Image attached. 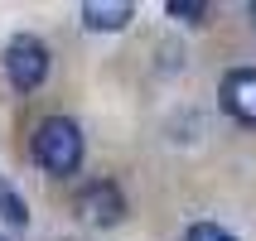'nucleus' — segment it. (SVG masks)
Wrapping results in <instances>:
<instances>
[{
    "label": "nucleus",
    "instance_id": "nucleus-1",
    "mask_svg": "<svg viewBox=\"0 0 256 241\" xmlns=\"http://www.w3.org/2000/svg\"><path fill=\"white\" fill-rule=\"evenodd\" d=\"M29 159L48 179H72V174L82 169V159H87L82 126L72 116H44L39 126L29 130Z\"/></svg>",
    "mask_w": 256,
    "mask_h": 241
},
{
    "label": "nucleus",
    "instance_id": "nucleus-9",
    "mask_svg": "<svg viewBox=\"0 0 256 241\" xmlns=\"http://www.w3.org/2000/svg\"><path fill=\"white\" fill-rule=\"evenodd\" d=\"M246 14H252V29H256V0H252V5H246Z\"/></svg>",
    "mask_w": 256,
    "mask_h": 241
},
{
    "label": "nucleus",
    "instance_id": "nucleus-3",
    "mask_svg": "<svg viewBox=\"0 0 256 241\" xmlns=\"http://www.w3.org/2000/svg\"><path fill=\"white\" fill-rule=\"evenodd\" d=\"M78 217H82L87 227H116L121 217H126V193L121 184L112 179H87L78 188Z\"/></svg>",
    "mask_w": 256,
    "mask_h": 241
},
{
    "label": "nucleus",
    "instance_id": "nucleus-7",
    "mask_svg": "<svg viewBox=\"0 0 256 241\" xmlns=\"http://www.w3.org/2000/svg\"><path fill=\"white\" fill-rule=\"evenodd\" d=\"M164 10H170L174 19H184V24H203V19H208V5H203V0H170Z\"/></svg>",
    "mask_w": 256,
    "mask_h": 241
},
{
    "label": "nucleus",
    "instance_id": "nucleus-5",
    "mask_svg": "<svg viewBox=\"0 0 256 241\" xmlns=\"http://www.w3.org/2000/svg\"><path fill=\"white\" fill-rule=\"evenodd\" d=\"M82 24L92 34H121V29L136 19V5L130 0H82Z\"/></svg>",
    "mask_w": 256,
    "mask_h": 241
},
{
    "label": "nucleus",
    "instance_id": "nucleus-10",
    "mask_svg": "<svg viewBox=\"0 0 256 241\" xmlns=\"http://www.w3.org/2000/svg\"><path fill=\"white\" fill-rule=\"evenodd\" d=\"M0 241H5V237H0Z\"/></svg>",
    "mask_w": 256,
    "mask_h": 241
},
{
    "label": "nucleus",
    "instance_id": "nucleus-2",
    "mask_svg": "<svg viewBox=\"0 0 256 241\" xmlns=\"http://www.w3.org/2000/svg\"><path fill=\"white\" fill-rule=\"evenodd\" d=\"M5 77H10L14 92H39L48 82V72H54V53H48V43L39 34H14L5 43Z\"/></svg>",
    "mask_w": 256,
    "mask_h": 241
},
{
    "label": "nucleus",
    "instance_id": "nucleus-8",
    "mask_svg": "<svg viewBox=\"0 0 256 241\" xmlns=\"http://www.w3.org/2000/svg\"><path fill=\"white\" fill-rule=\"evenodd\" d=\"M184 241H237L228 227H218V222H194V227L184 232Z\"/></svg>",
    "mask_w": 256,
    "mask_h": 241
},
{
    "label": "nucleus",
    "instance_id": "nucleus-4",
    "mask_svg": "<svg viewBox=\"0 0 256 241\" xmlns=\"http://www.w3.org/2000/svg\"><path fill=\"white\" fill-rule=\"evenodd\" d=\"M218 106L237 121L256 126V68H228L218 77Z\"/></svg>",
    "mask_w": 256,
    "mask_h": 241
},
{
    "label": "nucleus",
    "instance_id": "nucleus-6",
    "mask_svg": "<svg viewBox=\"0 0 256 241\" xmlns=\"http://www.w3.org/2000/svg\"><path fill=\"white\" fill-rule=\"evenodd\" d=\"M0 222H5L10 232H24V227H29V208H24V198H20V193L5 184V179H0Z\"/></svg>",
    "mask_w": 256,
    "mask_h": 241
}]
</instances>
